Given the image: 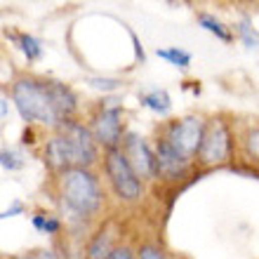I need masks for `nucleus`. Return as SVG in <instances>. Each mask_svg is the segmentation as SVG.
I'll return each mask as SVG.
<instances>
[{"mask_svg":"<svg viewBox=\"0 0 259 259\" xmlns=\"http://www.w3.org/2000/svg\"><path fill=\"white\" fill-rule=\"evenodd\" d=\"M10 99L17 106L19 116L28 125H42L55 132L62 125V116L57 111L52 95V78L40 75H17L10 88Z\"/></svg>","mask_w":259,"mask_h":259,"instance_id":"f03ea898","label":"nucleus"},{"mask_svg":"<svg viewBox=\"0 0 259 259\" xmlns=\"http://www.w3.org/2000/svg\"><path fill=\"white\" fill-rule=\"evenodd\" d=\"M33 259H59V254L52 250V247H38V250H31Z\"/></svg>","mask_w":259,"mask_h":259,"instance_id":"393cba45","label":"nucleus"},{"mask_svg":"<svg viewBox=\"0 0 259 259\" xmlns=\"http://www.w3.org/2000/svg\"><path fill=\"white\" fill-rule=\"evenodd\" d=\"M120 151L127 158V163L132 165V170L137 172V177L142 182H153L158 179V158L156 151L151 149V144L137 132H125L123 142H120Z\"/></svg>","mask_w":259,"mask_h":259,"instance_id":"0eeeda50","label":"nucleus"},{"mask_svg":"<svg viewBox=\"0 0 259 259\" xmlns=\"http://www.w3.org/2000/svg\"><path fill=\"white\" fill-rule=\"evenodd\" d=\"M243 156H245L247 163L259 167V125H252L243 135Z\"/></svg>","mask_w":259,"mask_h":259,"instance_id":"dca6fc26","label":"nucleus"},{"mask_svg":"<svg viewBox=\"0 0 259 259\" xmlns=\"http://www.w3.org/2000/svg\"><path fill=\"white\" fill-rule=\"evenodd\" d=\"M104 165V175L109 179L111 191L120 203H139L146 193V182L137 177V172L132 170V165L127 163V158L123 156L120 149H111L104 151L102 158Z\"/></svg>","mask_w":259,"mask_h":259,"instance_id":"7ed1b4c3","label":"nucleus"},{"mask_svg":"<svg viewBox=\"0 0 259 259\" xmlns=\"http://www.w3.org/2000/svg\"><path fill=\"white\" fill-rule=\"evenodd\" d=\"M153 151H156L158 158V177L163 179H179L184 177L186 170L191 167V158H186L182 151H177L163 135L156 137V144H153Z\"/></svg>","mask_w":259,"mask_h":259,"instance_id":"9d476101","label":"nucleus"},{"mask_svg":"<svg viewBox=\"0 0 259 259\" xmlns=\"http://www.w3.org/2000/svg\"><path fill=\"white\" fill-rule=\"evenodd\" d=\"M10 259H33V254H31V252H24V254H14V257H10Z\"/></svg>","mask_w":259,"mask_h":259,"instance_id":"bb28decb","label":"nucleus"},{"mask_svg":"<svg viewBox=\"0 0 259 259\" xmlns=\"http://www.w3.org/2000/svg\"><path fill=\"white\" fill-rule=\"evenodd\" d=\"M137 259H170L165 250L156 243H139L137 247Z\"/></svg>","mask_w":259,"mask_h":259,"instance_id":"412c9836","label":"nucleus"},{"mask_svg":"<svg viewBox=\"0 0 259 259\" xmlns=\"http://www.w3.org/2000/svg\"><path fill=\"white\" fill-rule=\"evenodd\" d=\"M10 102H12V99H7V95L3 92V95H0V118H3V120H7V116H10Z\"/></svg>","mask_w":259,"mask_h":259,"instance_id":"a878e982","label":"nucleus"},{"mask_svg":"<svg viewBox=\"0 0 259 259\" xmlns=\"http://www.w3.org/2000/svg\"><path fill=\"white\" fill-rule=\"evenodd\" d=\"M88 125L92 130V135H95L97 144L104 151L120 149V142L125 137V127H123V106L116 99L99 102V106L92 111Z\"/></svg>","mask_w":259,"mask_h":259,"instance_id":"39448f33","label":"nucleus"},{"mask_svg":"<svg viewBox=\"0 0 259 259\" xmlns=\"http://www.w3.org/2000/svg\"><path fill=\"white\" fill-rule=\"evenodd\" d=\"M109 259H137V250H132V247L125 245V243H120V245L111 252Z\"/></svg>","mask_w":259,"mask_h":259,"instance_id":"5701e85b","label":"nucleus"},{"mask_svg":"<svg viewBox=\"0 0 259 259\" xmlns=\"http://www.w3.org/2000/svg\"><path fill=\"white\" fill-rule=\"evenodd\" d=\"M57 132L66 135L68 142L73 144L80 167H90V170H92V167L99 163V144H97V139H95V135H92V130H90L88 123L73 118V120H66V123L59 125Z\"/></svg>","mask_w":259,"mask_h":259,"instance_id":"6e6552de","label":"nucleus"},{"mask_svg":"<svg viewBox=\"0 0 259 259\" xmlns=\"http://www.w3.org/2000/svg\"><path fill=\"white\" fill-rule=\"evenodd\" d=\"M0 165L5 172H19L24 165H26V158L19 149H12V146H3L0 151Z\"/></svg>","mask_w":259,"mask_h":259,"instance_id":"a211bd4d","label":"nucleus"},{"mask_svg":"<svg viewBox=\"0 0 259 259\" xmlns=\"http://www.w3.org/2000/svg\"><path fill=\"white\" fill-rule=\"evenodd\" d=\"M139 104H142L144 109L158 113V116H167L172 109V99L167 95V90H163V88H151V90L139 92Z\"/></svg>","mask_w":259,"mask_h":259,"instance_id":"f8f14e48","label":"nucleus"},{"mask_svg":"<svg viewBox=\"0 0 259 259\" xmlns=\"http://www.w3.org/2000/svg\"><path fill=\"white\" fill-rule=\"evenodd\" d=\"M198 26L205 28L207 33H212L214 38H219V40H224V42H231L233 40V33L229 31V26H224V24H222L214 14L198 12Z\"/></svg>","mask_w":259,"mask_h":259,"instance_id":"4468645a","label":"nucleus"},{"mask_svg":"<svg viewBox=\"0 0 259 259\" xmlns=\"http://www.w3.org/2000/svg\"><path fill=\"white\" fill-rule=\"evenodd\" d=\"M205 125H207V118H203V116H182L177 120L165 123L158 135H163L186 158L196 160L198 151H200V144H203Z\"/></svg>","mask_w":259,"mask_h":259,"instance_id":"423d86ee","label":"nucleus"},{"mask_svg":"<svg viewBox=\"0 0 259 259\" xmlns=\"http://www.w3.org/2000/svg\"><path fill=\"white\" fill-rule=\"evenodd\" d=\"M31 224L38 233H45V236H57V233H62V217H57L52 212H45V210H38L31 214Z\"/></svg>","mask_w":259,"mask_h":259,"instance_id":"ddd939ff","label":"nucleus"},{"mask_svg":"<svg viewBox=\"0 0 259 259\" xmlns=\"http://www.w3.org/2000/svg\"><path fill=\"white\" fill-rule=\"evenodd\" d=\"M120 245V229L113 219L102 222V226L92 233V238L85 245L82 259H109L111 252Z\"/></svg>","mask_w":259,"mask_h":259,"instance_id":"9b49d317","label":"nucleus"},{"mask_svg":"<svg viewBox=\"0 0 259 259\" xmlns=\"http://www.w3.org/2000/svg\"><path fill=\"white\" fill-rule=\"evenodd\" d=\"M130 38H132V45H135V55H137V59H139V64H144V62H146V52H144L142 40L137 38L135 31H130Z\"/></svg>","mask_w":259,"mask_h":259,"instance_id":"b1692460","label":"nucleus"},{"mask_svg":"<svg viewBox=\"0 0 259 259\" xmlns=\"http://www.w3.org/2000/svg\"><path fill=\"white\" fill-rule=\"evenodd\" d=\"M24 212H26L24 203H21V200H12L5 210L0 212V217H3V219H12V217H17V214H24Z\"/></svg>","mask_w":259,"mask_h":259,"instance_id":"4be33fe9","label":"nucleus"},{"mask_svg":"<svg viewBox=\"0 0 259 259\" xmlns=\"http://www.w3.org/2000/svg\"><path fill=\"white\" fill-rule=\"evenodd\" d=\"M57 200L71 224H88L97 214H102L106 196L102 179L90 167H71L55 175Z\"/></svg>","mask_w":259,"mask_h":259,"instance_id":"f257e3e1","label":"nucleus"},{"mask_svg":"<svg viewBox=\"0 0 259 259\" xmlns=\"http://www.w3.org/2000/svg\"><path fill=\"white\" fill-rule=\"evenodd\" d=\"M233 153H236V137H233L231 125L222 116L207 118L203 144H200L196 163L200 167H207V170L210 167H222V165L231 163Z\"/></svg>","mask_w":259,"mask_h":259,"instance_id":"20e7f679","label":"nucleus"},{"mask_svg":"<svg viewBox=\"0 0 259 259\" xmlns=\"http://www.w3.org/2000/svg\"><path fill=\"white\" fill-rule=\"evenodd\" d=\"M238 35L247 48H259V31L250 24V19H240L238 24Z\"/></svg>","mask_w":259,"mask_h":259,"instance_id":"6ab92c4d","label":"nucleus"},{"mask_svg":"<svg viewBox=\"0 0 259 259\" xmlns=\"http://www.w3.org/2000/svg\"><path fill=\"white\" fill-rule=\"evenodd\" d=\"M42 163L48 165V170L52 175H62V172L71 170V167H80L73 144L68 142L66 135L57 132V130L42 144Z\"/></svg>","mask_w":259,"mask_h":259,"instance_id":"1a4fd4ad","label":"nucleus"},{"mask_svg":"<svg viewBox=\"0 0 259 259\" xmlns=\"http://www.w3.org/2000/svg\"><path fill=\"white\" fill-rule=\"evenodd\" d=\"M17 42H19V50L24 52L26 62H38V59L42 57V45H40V40H38L35 35L19 33L17 35Z\"/></svg>","mask_w":259,"mask_h":259,"instance_id":"f3484780","label":"nucleus"},{"mask_svg":"<svg viewBox=\"0 0 259 259\" xmlns=\"http://www.w3.org/2000/svg\"><path fill=\"white\" fill-rule=\"evenodd\" d=\"M156 57L167 64H172V66L182 68V71L191 66V59H193L189 50H182V48H177V45H172V48H156Z\"/></svg>","mask_w":259,"mask_h":259,"instance_id":"2eb2a0df","label":"nucleus"},{"mask_svg":"<svg viewBox=\"0 0 259 259\" xmlns=\"http://www.w3.org/2000/svg\"><path fill=\"white\" fill-rule=\"evenodd\" d=\"M85 82H88L90 88L102 90V92H116L123 85L118 78H99V75H90V78H85Z\"/></svg>","mask_w":259,"mask_h":259,"instance_id":"aec40b11","label":"nucleus"}]
</instances>
